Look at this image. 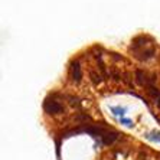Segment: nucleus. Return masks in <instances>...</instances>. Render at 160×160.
<instances>
[{"label": "nucleus", "instance_id": "nucleus-4", "mask_svg": "<svg viewBox=\"0 0 160 160\" xmlns=\"http://www.w3.org/2000/svg\"><path fill=\"white\" fill-rule=\"evenodd\" d=\"M136 77H137L138 84H142V85H147V84H149L147 78H146V74H143V71H140V69L136 72Z\"/></svg>", "mask_w": 160, "mask_h": 160}, {"label": "nucleus", "instance_id": "nucleus-2", "mask_svg": "<svg viewBox=\"0 0 160 160\" xmlns=\"http://www.w3.org/2000/svg\"><path fill=\"white\" fill-rule=\"evenodd\" d=\"M71 71H72V78H74V81H75V82H79V81H81L82 72H81V67H79V62H72Z\"/></svg>", "mask_w": 160, "mask_h": 160}, {"label": "nucleus", "instance_id": "nucleus-1", "mask_svg": "<svg viewBox=\"0 0 160 160\" xmlns=\"http://www.w3.org/2000/svg\"><path fill=\"white\" fill-rule=\"evenodd\" d=\"M45 110H46L49 114H59V112L63 111V107L58 101H46V102H45Z\"/></svg>", "mask_w": 160, "mask_h": 160}, {"label": "nucleus", "instance_id": "nucleus-6", "mask_svg": "<svg viewBox=\"0 0 160 160\" xmlns=\"http://www.w3.org/2000/svg\"><path fill=\"white\" fill-rule=\"evenodd\" d=\"M71 104H72V105H79V102L75 100V98H71Z\"/></svg>", "mask_w": 160, "mask_h": 160}, {"label": "nucleus", "instance_id": "nucleus-5", "mask_svg": "<svg viewBox=\"0 0 160 160\" xmlns=\"http://www.w3.org/2000/svg\"><path fill=\"white\" fill-rule=\"evenodd\" d=\"M89 77H91V79H92V82L95 84V85H98V84L101 82V75L98 74V72L91 71V72H89Z\"/></svg>", "mask_w": 160, "mask_h": 160}, {"label": "nucleus", "instance_id": "nucleus-3", "mask_svg": "<svg viewBox=\"0 0 160 160\" xmlns=\"http://www.w3.org/2000/svg\"><path fill=\"white\" fill-rule=\"evenodd\" d=\"M116 138H117V133H114V131H104V133H102V140H104L105 144L114 143Z\"/></svg>", "mask_w": 160, "mask_h": 160}, {"label": "nucleus", "instance_id": "nucleus-7", "mask_svg": "<svg viewBox=\"0 0 160 160\" xmlns=\"http://www.w3.org/2000/svg\"><path fill=\"white\" fill-rule=\"evenodd\" d=\"M157 107L160 108V95H159V97H157Z\"/></svg>", "mask_w": 160, "mask_h": 160}]
</instances>
